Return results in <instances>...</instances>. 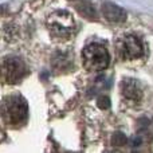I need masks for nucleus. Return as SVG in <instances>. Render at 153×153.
I'll use <instances>...</instances> for the list:
<instances>
[{
  "mask_svg": "<svg viewBox=\"0 0 153 153\" xmlns=\"http://www.w3.org/2000/svg\"><path fill=\"white\" fill-rule=\"evenodd\" d=\"M1 117L3 121L10 126H19L24 124L28 117V105L26 100L20 95H10L1 102Z\"/></svg>",
  "mask_w": 153,
  "mask_h": 153,
  "instance_id": "nucleus-1",
  "label": "nucleus"
},
{
  "mask_svg": "<svg viewBox=\"0 0 153 153\" xmlns=\"http://www.w3.org/2000/svg\"><path fill=\"white\" fill-rule=\"evenodd\" d=\"M83 65L89 71H102L109 66V51L101 43H90L82 51Z\"/></svg>",
  "mask_w": 153,
  "mask_h": 153,
  "instance_id": "nucleus-2",
  "label": "nucleus"
},
{
  "mask_svg": "<svg viewBox=\"0 0 153 153\" xmlns=\"http://www.w3.org/2000/svg\"><path fill=\"white\" fill-rule=\"evenodd\" d=\"M50 32L59 39H69L75 30V22L67 11H56L51 13L47 20Z\"/></svg>",
  "mask_w": 153,
  "mask_h": 153,
  "instance_id": "nucleus-3",
  "label": "nucleus"
},
{
  "mask_svg": "<svg viewBox=\"0 0 153 153\" xmlns=\"http://www.w3.org/2000/svg\"><path fill=\"white\" fill-rule=\"evenodd\" d=\"M27 73L26 65L18 58H5L0 63V81L8 85H15L24 78Z\"/></svg>",
  "mask_w": 153,
  "mask_h": 153,
  "instance_id": "nucleus-4",
  "label": "nucleus"
},
{
  "mask_svg": "<svg viewBox=\"0 0 153 153\" xmlns=\"http://www.w3.org/2000/svg\"><path fill=\"white\" fill-rule=\"evenodd\" d=\"M118 51L121 58L132 61V59H138L144 55L145 48H144L143 40L136 35H125L118 43Z\"/></svg>",
  "mask_w": 153,
  "mask_h": 153,
  "instance_id": "nucleus-5",
  "label": "nucleus"
},
{
  "mask_svg": "<svg viewBox=\"0 0 153 153\" xmlns=\"http://www.w3.org/2000/svg\"><path fill=\"white\" fill-rule=\"evenodd\" d=\"M121 91L126 100L133 101V102H138L143 98V90H141L140 83L132 78H126L122 81Z\"/></svg>",
  "mask_w": 153,
  "mask_h": 153,
  "instance_id": "nucleus-6",
  "label": "nucleus"
},
{
  "mask_svg": "<svg viewBox=\"0 0 153 153\" xmlns=\"http://www.w3.org/2000/svg\"><path fill=\"white\" fill-rule=\"evenodd\" d=\"M102 15L106 20L111 23H122L126 20V12L124 8L113 3H103L102 4Z\"/></svg>",
  "mask_w": 153,
  "mask_h": 153,
  "instance_id": "nucleus-7",
  "label": "nucleus"
},
{
  "mask_svg": "<svg viewBox=\"0 0 153 153\" xmlns=\"http://www.w3.org/2000/svg\"><path fill=\"white\" fill-rule=\"evenodd\" d=\"M79 11H81L83 15H86L87 18H94V10H93L91 4H89V3H82V5H78Z\"/></svg>",
  "mask_w": 153,
  "mask_h": 153,
  "instance_id": "nucleus-8",
  "label": "nucleus"
},
{
  "mask_svg": "<svg viewBox=\"0 0 153 153\" xmlns=\"http://www.w3.org/2000/svg\"><path fill=\"white\" fill-rule=\"evenodd\" d=\"M113 144L116 146H122V145H125L126 144V137H125L122 133H116V134L113 136Z\"/></svg>",
  "mask_w": 153,
  "mask_h": 153,
  "instance_id": "nucleus-9",
  "label": "nucleus"
},
{
  "mask_svg": "<svg viewBox=\"0 0 153 153\" xmlns=\"http://www.w3.org/2000/svg\"><path fill=\"white\" fill-rule=\"evenodd\" d=\"M98 106L101 109H108L110 106V100L108 97H100L98 98Z\"/></svg>",
  "mask_w": 153,
  "mask_h": 153,
  "instance_id": "nucleus-10",
  "label": "nucleus"
}]
</instances>
